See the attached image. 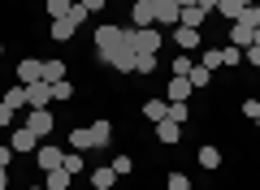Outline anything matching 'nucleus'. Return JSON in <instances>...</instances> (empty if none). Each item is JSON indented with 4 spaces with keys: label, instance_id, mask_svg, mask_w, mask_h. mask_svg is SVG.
<instances>
[{
    "label": "nucleus",
    "instance_id": "obj_1",
    "mask_svg": "<svg viewBox=\"0 0 260 190\" xmlns=\"http://www.w3.org/2000/svg\"><path fill=\"white\" fill-rule=\"evenodd\" d=\"M117 52H135V48H130V30L113 26V22H100V26H95V56L109 65Z\"/></svg>",
    "mask_w": 260,
    "mask_h": 190
},
{
    "label": "nucleus",
    "instance_id": "obj_2",
    "mask_svg": "<svg viewBox=\"0 0 260 190\" xmlns=\"http://www.w3.org/2000/svg\"><path fill=\"white\" fill-rule=\"evenodd\" d=\"M130 48H135V56H156L160 52V30L156 26H130Z\"/></svg>",
    "mask_w": 260,
    "mask_h": 190
},
{
    "label": "nucleus",
    "instance_id": "obj_3",
    "mask_svg": "<svg viewBox=\"0 0 260 190\" xmlns=\"http://www.w3.org/2000/svg\"><path fill=\"white\" fill-rule=\"evenodd\" d=\"M18 82H22V87L44 82V56H22V61H18Z\"/></svg>",
    "mask_w": 260,
    "mask_h": 190
},
{
    "label": "nucleus",
    "instance_id": "obj_4",
    "mask_svg": "<svg viewBox=\"0 0 260 190\" xmlns=\"http://www.w3.org/2000/svg\"><path fill=\"white\" fill-rule=\"evenodd\" d=\"M9 147H13L18 156H35L39 134H35V130H26V126H22V130H9Z\"/></svg>",
    "mask_w": 260,
    "mask_h": 190
},
{
    "label": "nucleus",
    "instance_id": "obj_5",
    "mask_svg": "<svg viewBox=\"0 0 260 190\" xmlns=\"http://www.w3.org/2000/svg\"><path fill=\"white\" fill-rule=\"evenodd\" d=\"M65 143H70V151H95V130L91 126L65 130Z\"/></svg>",
    "mask_w": 260,
    "mask_h": 190
},
{
    "label": "nucleus",
    "instance_id": "obj_6",
    "mask_svg": "<svg viewBox=\"0 0 260 190\" xmlns=\"http://www.w3.org/2000/svg\"><path fill=\"white\" fill-rule=\"evenodd\" d=\"M61 156H65V151H61L56 143H39V147H35V169H44V173H48V169H61Z\"/></svg>",
    "mask_w": 260,
    "mask_h": 190
},
{
    "label": "nucleus",
    "instance_id": "obj_7",
    "mask_svg": "<svg viewBox=\"0 0 260 190\" xmlns=\"http://www.w3.org/2000/svg\"><path fill=\"white\" fill-rule=\"evenodd\" d=\"M26 130H35L39 138H44V134H52V130H56L52 108H30V112H26Z\"/></svg>",
    "mask_w": 260,
    "mask_h": 190
},
{
    "label": "nucleus",
    "instance_id": "obj_8",
    "mask_svg": "<svg viewBox=\"0 0 260 190\" xmlns=\"http://www.w3.org/2000/svg\"><path fill=\"white\" fill-rule=\"evenodd\" d=\"M52 104V87L48 82H30L26 87V108H48Z\"/></svg>",
    "mask_w": 260,
    "mask_h": 190
},
{
    "label": "nucleus",
    "instance_id": "obj_9",
    "mask_svg": "<svg viewBox=\"0 0 260 190\" xmlns=\"http://www.w3.org/2000/svg\"><path fill=\"white\" fill-rule=\"evenodd\" d=\"M152 13H156V26H178V18H182V5H178V0H160Z\"/></svg>",
    "mask_w": 260,
    "mask_h": 190
},
{
    "label": "nucleus",
    "instance_id": "obj_10",
    "mask_svg": "<svg viewBox=\"0 0 260 190\" xmlns=\"http://www.w3.org/2000/svg\"><path fill=\"white\" fill-rule=\"evenodd\" d=\"M195 164H200V169H204V173H217V169H221V147L204 143V147H200V151H195Z\"/></svg>",
    "mask_w": 260,
    "mask_h": 190
},
{
    "label": "nucleus",
    "instance_id": "obj_11",
    "mask_svg": "<svg viewBox=\"0 0 260 190\" xmlns=\"http://www.w3.org/2000/svg\"><path fill=\"white\" fill-rule=\"evenodd\" d=\"M174 48L178 52H195L200 48V30L195 26H174Z\"/></svg>",
    "mask_w": 260,
    "mask_h": 190
},
{
    "label": "nucleus",
    "instance_id": "obj_12",
    "mask_svg": "<svg viewBox=\"0 0 260 190\" xmlns=\"http://www.w3.org/2000/svg\"><path fill=\"white\" fill-rule=\"evenodd\" d=\"M113 186H117L113 164H91V190H113Z\"/></svg>",
    "mask_w": 260,
    "mask_h": 190
},
{
    "label": "nucleus",
    "instance_id": "obj_13",
    "mask_svg": "<svg viewBox=\"0 0 260 190\" xmlns=\"http://www.w3.org/2000/svg\"><path fill=\"white\" fill-rule=\"evenodd\" d=\"M143 117H148L152 126H156V121H165V117H169V100H165V95H152V100H143Z\"/></svg>",
    "mask_w": 260,
    "mask_h": 190
},
{
    "label": "nucleus",
    "instance_id": "obj_14",
    "mask_svg": "<svg viewBox=\"0 0 260 190\" xmlns=\"http://www.w3.org/2000/svg\"><path fill=\"white\" fill-rule=\"evenodd\" d=\"M195 91H191V82L186 78H169V87H165V100H174V104H186Z\"/></svg>",
    "mask_w": 260,
    "mask_h": 190
},
{
    "label": "nucleus",
    "instance_id": "obj_15",
    "mask_svg": "<svg viewBox=\"0 0 260 190\" xmlns=\"http://www.w3.org/2000/svg\"><path fill=\"white\" fill-rule=\"evenodd\" d=\"M74 186V173H65V169H48L44 173V190H70Z\"/></svg>",
    "mask_w": 260,
    "mask_h": 190
},
{
    "label": "nucleus",
    "instance_id": "obj_16",
    "mask_svg": "<svg viewBox=\"0 0 260 190\" xmlns=\"http://www.w3.org/2000/svg\"><path fill=\"white\" fill-rule=\"evenodd\" d=\"M152 130H156V138H160L165 147H174L178 138H182V126H178V121H169V117H165V121H156Z\"/></svg>",
    "mask_w": 260,
    "mask_h": 190
},
{
    "label": "nucleus",
    "instance_id": "obj_17",
    "mask_svg": "<svg viewBox=\"0 0 260 190\" xmlns=\"http://www.w3.org/2000/svg\"><path fill=\"white\" fill-rule=\"evenodd\" d=\"M247 5H256V0H217V13H221L225 22H239Z\"/></svg>",
    "mask_w": 260,
    "mask_h": 190
},
{
    "label": "nucleus",
    "instance_id": "obj_18",
    "mask_svg": "<svg viewBox=\"0 0 260 190\" xmlns=\"http://www.w3.org/2000/svg\"><path fill=\"white\" fill-rule=\"evenodd\" d=\"M186 82H191V91L200 95V91H208V87H213V69H204V65L195 61V69L186 73Z\"/></svg>",
    "mask_w": 260,
    "mask_h": 190
},
{
    "label": "nucleus",
    "instance_id": "obj_19",
    "mask_svg": "<svg viewBox=\"0 0 260 190\" xmlns=\"http://www.w3.org/2000/svg\"><path fill=\"white\" fill-rule=\"evenodd\" d=\"M48 35H52L56 44H70V39L78 35V26H74V22H70V18H56L52 26H48Z\"/></svg>",
    "mask_w": 260,
    "mask_h": 190
},
{
    "label": "nucleus",
    "instance_id": "obj_20",
    "mask_svg": "<svg viewBox=\"0 0 260 190\" xmlns=\"http://www.w3.org/2000/svg\"><path fill=\"white\" fill-rule=\"evenodd\" d=\"M130 22H135V30H139V26H156L152 5H130Z\"/></svg>",
    "mask_w": 260,
    "mask_h": 190
},
{
    "label": "nucleus",
    "instance_id": "obj_21",
    "mask_svg": "<svg viewBox=\"0 0 260 190\" xmlns=\"http://www.w3.org/2000/svg\"><path fill=\"white\" fill-rule=\"evenodd\" d=\"M61 169H65V173H74V177H83V173H87L83 151H65V156H61Z\"/></svg>",
    "mask_w": 260,
    "mask_h": 190
},
{
    "label": "nucleus",
    "instance_id": "obj_22",
    "mask_svg": "<svg viewBox=\"0 0 260 190\" xmlns=\"http://www.w3.org/2000/svg\"><path fill=\"white\" fill-rule=\"evenodd\" d=\"M191 69H195V56L191 52H178L174 61H169V73H174V78H186Z\"/></svg>",
    "mask_w": 260,
    "mask_h": 190
},
{
    "label": "nucleus",
    "instance_id": "obj_23",
    "mask_svg": "<svg viewBox=\"0 0 260 190\" xmlns=\"http://www.w3.org/2000/svg\"><path fill=\"white\" fill-rule=\"evenodd\" d=\"M70 78V69H65V61H44V82L52 87V82H65Z\"/></svg>",
    "mask_w": 260,
    "mask_h": 190
},
{
    "label": "nucleus",
    "instance_id": "obj_24",
    "mask_svg": "<svg viewBox=\"0 0 260 190\" xmlns=\"http://www.w3.org/2000/svg\"><path fill=\"white\" fill-rule=\"evenodd\" d=\"M204 22H208V13H204V9H195V5H191V9H182L178 26H195V30H204Z\"/></svg>",
    "mask_w": 260,
    "mask_h": 190
},
{
    "label": "nucleus",
    "instance_id": "obj_25",
    "mask_svg": "<svg viewBox=\"0 0 260 190\" xmlns=\"http://www.w3.org/2000/svg\"><path fill=\"white\" fill-rule=\"evenodd\" d=\"M91 130H95V151H100V147H109L113 143V121H91Z\"/></svg>",
    "mask_w": 260,
    "mask_h": 190
},
{
    "label": "nucleus",
    "instance_id": "obj_26",
    "mask_svg": "<svg viewBox=\"0 0 260 190\" xmlns=\"http://www.w3.org/2000/svg\"><path fill=\"white\" fill-rule=\"evenodd\" d=\"M230 44H234V48H251V26H243V22H230Z\"/></svg>",
    "mask_w": 260,
    "mask_h": 190
},
{
    "label": "nucleus",
    "instance_id": "obj_27",
    "mask_svg": "<svg viewBox=\"0 0 260 190\" xmlns=\"http://www.w3.org/2000/svg\"><path fill=\"white\" fill-rule=\"evenodd\" d=\"M239 65H243V48L225 44V48H221V69H239Z\"/></svg>",
    "mask_w": 260,
    "mask_h": 190
},
{
    "label": "nucleus",
    "instance_id": "obj_28",
    "mask_svg": "<svg viewBox=\"0 0 260 190\" xmlns=\"http://www.w3.org/2000/svg\"><path fill=\"white\" fill-rule=\"evenodd\" d=\"M0 100L9 104V108H26V87H22V82H18V87H9V91H5V95H0Z\"/></svg>",
    "mask_w": 260,
    "mask_h": 190
},
{
    "label": "nucleus",
    "instance_id": "obj_29",
    "mask_svg": "<svg viewBox=\"0 0 260 190\" xmlns=\"http://www.w3.org/2000/svg\"><path fill=\"white\" fill-rule=\"evenodd\" d=\"M200 65H204V69H221V48H204V52H200Z\"/></svg>",
    "mask_w": 260,
    "mask_h": 190
},
{
    "label": "nucleus",
    "instance_id": "obj_30",
    "mask_svg": "<svg viewBox=\"0 0 260 190\" xmlns=\"http://www.w3.org/2000/svg\"><path fill=\"white\" fill-rule=\"evenodd\" d=\"M156 56H135V73H139V78H152V73H156Z\"/></svg>",
    "mask_w": 260,
    "mask_h": 190
},
{
    "label": "nucleus",
    "instance_id": "obj_31",
    "mask_svg": "<svg viewBox=\"0 0 260 190\" xmlns=\"http://www.w3.org/2000/svg\"><path fill=\"white\" fill-rule=\"evenodd\" d=\"M239 108H243V117H247L251 126H260V100H256V95H247V100H243Z\"/></svg>",
    "mask_w": 260,
    "mask_h": 190
},
{
    "label": "nucleus",
    "instance_id": "obj_32",
    "mask_svg": "<svg viewBox=\"0 0 260 190\" xmlns=\"http://www.w3.org/2000/svg\"><path fill=\"white\" fill-rule=\"evenodd\" d=\"M113 173H117V177H130V173H135V160H130V156H113Z\"/></svg>",
    "mask_w": 260,
    "mask_h": 190
},
{
    "label": "nucleus",
    "instance_id": "obj_33",
    "mask_svg": "<svg viewBox=\"0 0 260 190\" xmlns=\"http://www.w3.org/2000/svg\"><path fill=\"white\" fill-rule=\"evenodd\" d=\"M165 190H191V177L186 173H165Z\"/></svg>",
    "mask_w": 260,
    "mask_h": 190
},
{
    "label": "nucleus",
    "instance_id": "obj_34",
    "mask_svg": "<svg viewBox=\"0 0 260 190\" xmlns=\"http://www.w3.org/2000/svg\"><path fill=\"white\" fill-rule=\"evenodd\" d=\"M52 100H74V82H70V78H65V82H52Z\"/></svg>",
    "mask_w": 260,
    "mask_h": 190
},
{
    "label": "nucleus",
    "instance_id": "obj_35",
    "mask_svg": "<svg viewBox=\"0 0 260 190\" xmlns=\"http://www.w3.org/2000/svg\"><path fill=\"white\" fill-rule=\"evenodd\" d=\"M44 9H48V18H65V13H70V0H44Z\"/></svg>",
    "mask_w": 260,
    "mask_h": 190
},
{
    "label": "nucleus",
    "instance_id": "obj_36",
    "mask_svg": "<svg viewBox=\"0 0 260 190\" xmlns=\"http://www.w3.org/2000/svg\"><path fill=\"white\" fill-rule=\"evenodd\" d=\"M239 22H243V26H251V30H260V5H247Z\"/></svg>",
    "mask_w": 260,
    "mask_h": 190
},
{
    "label": "nucleus",
    "instance_id": "obj_37",
    "mask_svg": "<svg viewBox=\"0 0 260 190\" xmlns=\"http://www.w3.org/2000/svg\"><path fill=\"white\" fill-rule=\"evenodd\" d=\"M186 117H191V108H186V104H174V100H169V121L186 126Z\"/></svg>",
    "mask_w": 260,
    "mask_h": 190
},
{
    "label": "nucleus",
    "instance_id": "obj_38",
    "mask_svg": "<svg viewBox=\"0 0 260 190\" xmlns=\"http://www.w3.org/2000/svg\"><path fill=\"white\" fill-rule=\"evenodd\" d=\"M65 18L74 22V26H83V22H87V18H91V13H87V9H83V5H78V0H74V5H70V13H65Z\"/></svg>",
    "mask_w": 260,
    "mask_h": 190
},
{
    "label": "nucleus",
    "instance_id": "obj_39",
    "mask_svg": "<svg viewBox=\"0 0 260 190\" xmlns=\"http://www.w3.org/2000/svg\"><path fill=\"white\" fill-rule=\"evenodd\" d=\"M13 112H18V108H9V104L0 100V130H9V126H13Z\"/></svg>",
    "mask_w": 260,
    "mask_h": 190
},
{
    "label": "nucleus",
    "instance_id": "obj_40",
    "mask_svg": "<svg viewBox=\"0 0 260 190\" xmlns=\"http://www.w3.org/2000/svg\"><path fill=\"white\" fill-rule=\"evenodd\" d=\"M243 61H247V65H256V69H260V44H251V48H243Z\"/></svg>",
    "mask_w": 260,
    "mask_h": 190
},
{
    "label": "nucleus",
    "instance_id": "obj_41",
    "mask_svg": "<svg viewBox=\"0 0 260 190\" xmlns=\"http://www.w3.org/2000/svg\"><path fill=\"white\" fill-rule=\"evenodd\" d=\"M78 5H83L87 13H104V5H109V0H78Z\"/></svg>",
    "mask_w": 260,
    "mask_h": 190
},
{
    "label": "nucleus",
    "instance_id": "obj_42",
    "mask_svg": "<svg viewBox=\"0 0 260 190\" xmlns=\"http://www.w3.org/2000/svg\"><path fill=\"white\" fill-rule=\"evenodd\" d=\"M13 156H18V151H13V147H9V143L0 147V164H5V169H9V164H13Z\"/></svg>",
    "mask_w": 260,
    "mask_h": 190
},
{
    "label": "nucleus",
    "instance_id": "obj_43",
    "mask_svg": "<svg viewBox=\"0 0 260 190\" xmlns=\"http://www.w3.org/2000/svg\"><path fill=\"white\" fill-rule=\"evenodd\" d=\"M195 9H204V13H217V0H195Z\"/></svg>",
    "mask_w": 260,
    "mask_h": 190
},
{
    "label": "nucleus",
    "instance_id": "obj_44",
    "mask_svg": "<svg viewBox=\"0 0 260 190\" xmlns=\"http://www.w3.org/2000/svg\"><path fill=\"white\" fill-rule=\"evenodd\" d=\"M0 190H9V169L0 164Z\"/></svg>",
    "mask_w": 260,
    "mask_h": 190
},
{
    "label": "nucleus",
    "instance_id": "obj_45",
    "mask_svg": "<svg viewBox=\"0 0 260 190\" xmlns=\"http://www.w3.org/2000/svg\"><path fill=\"white\" fill-rule=\"evenodd\" d=\"M178 5H182V9H191V5H195V0H178Z\"/></svg>",
    "mask_w": 260,
    "mask_h": 190
},
{
    "label": "nucleus",
    "instance_id": "obj_46",
    "mask_svg": "<svg viewBox=\"0 0 260 190\" xmlns=\"http://www.w3.org/2000/svg\"><path fill=\"white\" fill-rule=\"evenodd\" d=\"M26 190H44V186H26Z\"/></svg>",
    "mask_w": 260,
    "mask_h": 190
},
{
    "label": "nucleus",
    "instance_id": "obj_47",
    "mask_svg": "<svg viewBox=\"0 0 260 190\" xmlns=\"http://www.w3.org/2000/svg\"><path fill=\"white\" fill-rule=\"evenodd\" d=\"M0 56H5V44H0Z\"/></svg>",
    "mask_w": 260,
    "mask_h": 190
},
{
    "label": "nucleus",
    "instance_id": "obj_48",
    "mask_svg": "<svg viewBox=\"0 0 260 190\" xmlns=\"http://www.w3.org/2000/svg\"><path fill=\"white\" fill-rule=\"evenodd\" d=\"M70 5H74V0H70Z\"/></svg>",
    "mask_w": 260,
    "mask_h": 190
}]
</instances>
